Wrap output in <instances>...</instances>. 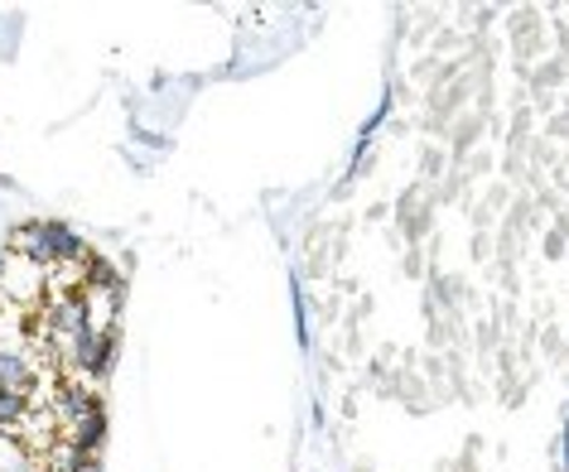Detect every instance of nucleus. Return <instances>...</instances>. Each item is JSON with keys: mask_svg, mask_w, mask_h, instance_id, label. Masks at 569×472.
<instances>
[{"mask_svg": "<svg viewBox=\"0 0 569 472\" xmlns=\"http://www.w3.org/2000/svg\"><path fill=\"white\" fill-rule=\"evenodd\" d=\"M117 265L53 218L0 241V439L30 472H97L121 348Z\"/></svg>", "mask_w": 569, "mask_h": 472, "instance_id": "1", "label": "nucleus"}]
</instances>
